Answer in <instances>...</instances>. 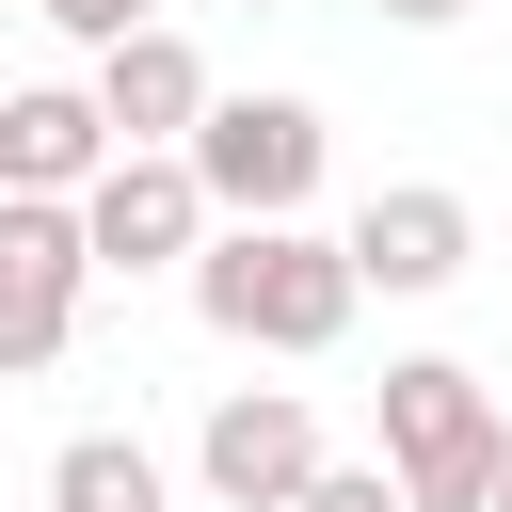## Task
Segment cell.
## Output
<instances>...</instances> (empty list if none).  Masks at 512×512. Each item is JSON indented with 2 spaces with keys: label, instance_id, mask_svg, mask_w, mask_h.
<instances>
[{
  "label": "cell",
  "instance_id": "6da1fadb",
  "mask_svg": "<svg viewBox=\"0 0 512 512\" xmlns=\"http://www.w3.org/2000/svg\"><path fill=\"white\" fill-rule=\"evenodd\" d=\"M352 304H368V272L320 224H208V256H192V320L224 352H336Z\"/></svg>",
  "mask_w": 512,
  "mask_h": 512
},
{
  "label": "cell",
  "instance_id": "7a4b0ae2",
  "mask_svg": "<svg viewBox=\"0 0 512 512\" xmlns=\"http://www.w3.org/2000/svg\"><path fill=\"white\" fill-rule=\"evenodd\" d=\"M384 464H400L416 512H496V464H512L496 384L448 368V352H400V368H384Z\"/></svg>",
  "mask_w": 512,
  "mask_h": 512
},
{
  "label": "cell",
  "instance_id": "3957f363",
  "mask_svg": "<svg viewBox=\"0 0 512 512\" xmlns=\"http://www.w3.org/2000/svg\"><path fill=\"white\" fill-rule=\"evenodd\" d=\"M80 288H96L80 192H0V384L64 368V336H80Z\"/></svg>",
  "mask_w": 512,
  "mask_h": 512
},
{
  "label": "cell",
  "instance_id": "277c9868",
  "mask_svg": "<svg viewBox=\"0 0 512 512\" xmlns=\"http://www.w3.org/2000/svg\"><path fill=\"white\" fill-rule=\"evenodd\" d=\"M320 160H336V128L304 96H208V128H192V176H208L224 224H304Z\"/></svg>",
  "mask_w": 512,
  "mask_h": 512
},
{
  "label": "cell",
  "instance_id": "5b68a950",
  "mask_svg": "<svg viewBox=\"0 0 512 512\" xmlns=\"http://www.w3.org/2000/svg\"><path fill=\"white\" fill-rule=\"evenodd\" d=\"M208 176H192V144H112V176L80 192V240H96V272H192L208 256Z\"/></svg>",
  "mask_w": 512,
  "mask_h": 512
},
{
  "label": "cell",
  "instance_id": "8992f818",
  "mask_svg": "<svg viewBox=\"0 0 512 512\" xmlns=\"http://www.w3.org/2000/svg\"><path fill=\"white\" fill-rule=\"evenodd\" d=\"M320 464H336V448H320L304 384H224V400H208V432H192V480H208L224 512H288Z\"/></svg>",
  "mask_w": 512,
  "mask_h": 512
},
{
  "label": "cell",
  "instance_id": "52a82bcc",
  "mask_svg": "<svg viewBox=\"0 0 512 512\" xmlns=\"http://www.w3.org/2000/svg\"><path fill=\"white\" fill-rule=\"evenodd\" d=\"M336 240H352V272H368L384 304H416V288H464V256H480V208H464L448 176H400V192H368Z\"/></svg>",
  "mask_w": 512,
  "mask_h": 512
},
{
  "label": "cell",
  "instance_id": "ba28073f",
  "mask_svg": "<svg viewBox=\"0 0 512 512\" xmlns=\"http://www.w3.org/2000/svg\"><path fill=\"white\" fill-rule=\"evenodd\" d=\"M96 112H112V144H192V128H208V48L160 32V16L112 32V48H96Z\"/></svg>",
  "mask_w": 512,
  "mask_h": 512
},
{
  "label": "cell",
  "instance_id": "9c48e42d",
  "mask_svg": "<svg viewBox=\"0 0 512 512\" xmlns=\"http://www.w3.org/2000/svg\"><path fill=\"white\" fill-rule=\"evenodd\" d=\"M96 176H112L96 80H16L0 96V192H96Z\"/></svg>",
  "mask_w": 512,
  "mask_h": 512
},
{
  "label": "cell",
  "instance_id": "30bf717a",
  "mask_svg": "<svg viewBox=\"0 0 512 512\" xmlns=\"http://www.w3.org/2000/svg\"><path fill=\"white\" fill-rule=\"evenodd\" d=\"M48 512H176V480H160L144 432H64L48 448Z\"/></svg>",
  "mask_w": 512,
  "mask_h": 512
},
{
  "label": "cell",
  "instance_id": "8fae6325",
  "mask_svg": "<svg viewBox=\"0 0 512 512\" xmlns=\"http://www.w3.org/2000/svg\"><path fill=\"white\" fill-rule=\"evenodd\" d=\"M288 512H416V496H400V464H320Z\"/></svg>",
  "mask_w": 512,
  "mask_h": 512
},
{
  "label": "cell",
  "instance_id": "7c38bea8",
  "mask_svg": "<svg viewBox=\"0 0 512 512\" xmlns=\"http://www.w3.org/2000/svg\"><path fill=\"white\" fill-rule=\"evenodd\" d=\"M32 16H48V32H80V48H112V32H144L160 0H32Z\"/></svg>",
  "mask_w": 512,
  "mask_h": 512
},
{
  "label": "cell",
  "instance_id": "4fadbf2b",
  "mask_svg": "<svg viewBox=\"0 0 512 512\" xmlns=\"http://www.w3.org/2000/svg\"><path fill=\"white\" fill-rule=\"evenodd\" d=\"M384 16H400V32H448V16H464V0H384Z\"/></svg>",
  "mask_w": 512,
  "mask_h": 512
},
{
  "label": "cell",
  "instance_id": "5bb4252c",
  "mask_svg": "<svg viewBox=\"0 0 512 512\" xmlns=\"http://www.w3.org/2000/svg\"><path fill=\"white\" fill-rule=\"evenodd\" d=\"M496 512H512V464H496Z\"/></svg>",
  "mask_w": 512,
  "mask_h": 512
},
{
  "label": "cell",
  "instance_id": "9a60e30c",
  "mask_svg": "<svg viewBox=\"0 0 512 512\" xmlns=\"http://www.w3.org/2000/svg\"><path fill=\"white\" fill-rule=\"evenodd\" d=\"M240 16H272V0H240Z\"/></svg>",
  "mask_w": 512,
  "mask_h": 512
}]
</instances>
